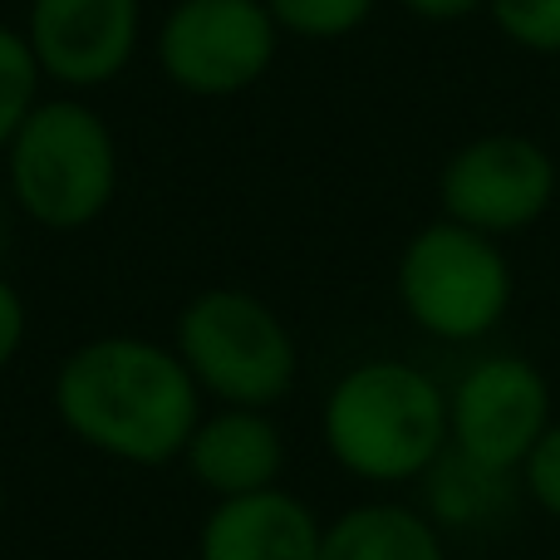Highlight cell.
<instances>
[{"instance_id": "cell-15", "label": "cell", "mask_w": 560, "mask_h": 560, "mask_svg": "<svg viewBox=\"0 0 560 560\" xmlns=\"http://www.w3.org/2000/svg\"><path fill=\"white\" fill-rule=\"evenodd\" d=\"M39 84L45 74H39L25 35L15 25H0V158H5L15 128L25 124V114L39 104Z\"/></svg>"}, {"instance_id": "cell-8", "label": "cell", "mask_w": 560, "mask_h": 560, "mask_svg": "<svg viewBox=\"0 0 560 560\" xmlns=\"http://www.w3.org/2000/svg\"><path fill=\"white\" fill-rule=\"evenodd\" d=\"M551 423V378L526 354L477 359L463 369V378L447 394L453 453L497 467V472H516Z\"/></svg>"}, {"instance_id": "cell-3", "label": "cell", "mask_w": 560, "mask_h": 560, "mask_svg": "<svg viewBox=\"0 0 560 560\" xmlns=\"http://www.w3.org/2000/svg\"><path fill=\"white\" fill-rule=\"evenodd\" d=\"M0 167L10 207L45 232H84L118 192L114 128L79 94L39 98L15 128Z\"/></svg>"}, {"instance_id": "cell-6", "label": "cell", "mask_w": 560, "mask_h": 560, "mask_svg": "<svg viewBox=\"0 0 560 560\" xmlns=\"http://www.w3.org/2000/svg\"><path fill=\"white\" fill-rule=\"evenodd\" d=\"M560 167L541 138L512 133H477L447 153L438 167V207L447 222L472 226L482 236H516L532 232L556 207Z\"/></svg>"}, {"instance_id": "cell-22", "label": "cell", "mask_w": 560, "mask_h": 560, "mask_svg": "<svg viewBox=\"0 0 560 560\" xmlns=\"http://www.w3.org/2000/svg\"><path fill=\"white\" fill-rule=\"evenodd\" d=\"M556 560H560V551H556Z\"/></svg>"}, {"instance_id": "cell-7", "label": "cell", "mask_w": 560, "mask_h": 560, "mask_svg": "<svg viewBox=\"0 0 560 560\" xmlns=\"http://www.w3.org/2000/svg\"><path fill=\"white\" fill-rule=\"evenodd\" d=\"M158 69L192 98H232L276 65L280 25L261 0H177L158 25Z\"/></svg>"}, {"instance_id": "cell-5", "label": "cell", "mask_w": 560, "mask_h": 560, "mask_svg": "<svg viewBox=\"0 0 560 560\" xmlns=\"http://www.w3.org/2000/svg\"><path fill=\"white\" fill-rule=\"evenodd\" d=\"M394 295L408 325L438 345H477L506 319L516 300L512 256L497 236L447 217L418 226L394 266Z\"/></svg>"}, {"instance_id": "cell-4", "label": "cell", "mask_w": 560, "mask_h": 560, "mask_svg": "<svg viewBox=\"0 0 560 560\" xmlns=\"http://www.w3.org/2000/svg\"><path fill=\"white\" fill-rule=\"evenodd\" d=\"M173 349L202 398L226 408H276L300 378V345L261 295L212 285L177 310Z\"/></svg>"}, {"instance_id": "cell-14", "label": "cell", "mask_w": 560, "mask_h": 560, "mask_svg": "<svg viewBox=\"0 0 560 560\" xmlns=\"http://www.w3.org/2000/svg\"><path fill=\"white\" fill-rule=\"evenodd\" d=\"M271 10V20L280 25V35L295 39H345L354 30L369 25V15L378 10V0H261Z\"/></svg>"}, {"instance_id": "cell-2", "label": "cell", "mask_w": 560, "mask_h": 560, "mask_svg": "<svg viewBox=\"0 0 560 560\" xmlns=\"http://www.w3.org/2000/svg\"><path fill=\"white\" fill-rule=\"evenodd\" d=\"M319 438L339 472L364 487L423 482L453 447L447 394L408 359H359L319 404Z\"/></svg>"}, {"instance_id": "cell-12", "label": "cell", "mask_w": 560, "mask_h": 560, "mask_svg": "<svg viewBox=\"0 0 560 560\" xmlns=\"http://www.w3.org/2000/svg\"><path fill=\"white\" fill-rule=\"evenodd\" d=\"M319 560H447L443 526L408 502H359L325 522Z\"/></svg>"}, {"instance_id": "cell-18", "label": "cell", "mask_w": 560, "mask_h": 560, "mask_svg": "<svg viewBox=\"0 0 560 560\" xmlns=\"http://www.w3.org/2000/svg\"><path fill=\"white\" fill-rule=\"evenodd\" d=\"M25 329H30V310H25V295L0 276V374L15 364L20 345H25Z\"/></svg>"}, {"instance_id": "cell-1", "label": "cell", "mask_w": 560, "mask_h": 560, "mask_svg": "<svg viewBox=\"0 0 560 560\" xmlns=\"http://www.w3.org/2000/svg\"><path fill=\"white\" fill-rule=\"evenodd\" d=\"M55 418L74 443L128 467L183 463L202 423V388L173 345L143 335H98L69 349L49 384Z\"/></svg>"}, {"instance_id": "cell-13", "label": "cell", "mask_w": 560, "mask_h": 560, "mask_svg": "<svg viewBox=\"0 0 560 560\" xmlns=\"http://www.w3.org/2000/svg\"><path fill=\"white\" fill-rule=\"evenodd\" d=\"M423 492H428L423 512L443 532H482V526L502 522L512 512L522 482H516V472H497V467H482L447 447L433 463V472L423 477Z\"/></svg>"}, {"instance_id": "cell-21", "label": "cell", "mask_w": 560, "mask_h": 560, "mask_svg": "<svg viewBox=\"0 0 560 560\" xmlns=\"http://www.w3.org/2000/svg\"><path fill=\"white\" fill-rule=\"evenodd\" d=\"M0 522H5V477H0Z\"/></svg>"}, {"instance_id": "cell-9", "label": "cell", "mask_w": 560, "mask_h": 560, "mask_svg": "<svg viewBox=\"0 0 560 560\" xmlns=\"http://www.w3.org/2000/svg\"><path fill=\"white\" fill-rule=\"evenodd\" d=\"M20 35L49 84L89 94L133 65L143 45V0H30Z\"/></svg>"}, {"instance_id": "cell-16", "label": "cell", "mask_w": 560, "mask_h": 560, "mask_svg": "<svg viewBox=\"0 0 560 560\" xmlns=\"http://www.w3.org/2000/svg\"><path fill=\"white\" fill-rule=\"evenodd\" d=\"M497 35L526 55H560V0H487Z\"/></svg>"}, {"instance_id": "cell-11", "label": "cell", "mask_w": 560, "mask_h": 560, "mask_svg": "<svg viewBox=\"0 0 560 560\" xmlns=\"http://www.w3.org/2000/svg\"><path fill=\"white\" fill-rule=\"evenodd\" d=\"M183 463L197 477V487L212 492L217 502L266 492V487H280V472H285V438H280L271 408L217 404V413H202V423L192 428Z\"/></svg>"}, {"instance_id": "cell-17", "label": "cell", "mask_w": 560, "mask_h": 560, "mask_svg": "<svg viewBox=\"0 0 560 560\" xmlns=\"http://www.w3.org/2000/svg\"><path fill=\"white\" fill-rule=\"evenodd\" d=\"M516 482H522V497L536 506V512L560 522V418L536 438L526 463L516 467Z\"/></svg>"}, {"instance_id": "cell-19", "label": "cell", "mask_w": 560, "mask_h": 560, "mask_svg": "<svg viewBox=\"0 0 560 560\" xmlns=\"http://www.w3.org/2000/svg\"><path fill=\"white\" fill-rule=\"evenodd\" d=\"M413 20L423 25H457V20H472L487 10V0H398Z\"/></svg>"}, {"instance_id": "cell-10", "label": "cell", "mask_w": 560, "mask_h": 560, "mask_svg": "<svg viewBox=\"0 0 560 560\" xmlns=\"http://www.w3.org/2000/svg\"><path fill=\"white\" fill-rule=\"evenodd\" d=\"M325 522L285 487L222 497L202 516L197 560H319Z\"/></svg>"}, {"instance_id": "cell-20", "label": "cell", "mask_w": 560, "mask_h": 560, "mask_svg": "<svg viewBox=\"0 0 560 560\" xmlns=\"http://www.w3.org/2000/svg\"><path fill=\"white\" fill-rule=\"evenodd\" d=\"M10 197H0V252H5V242H10Z\"/></svg>"}]
</instances>
